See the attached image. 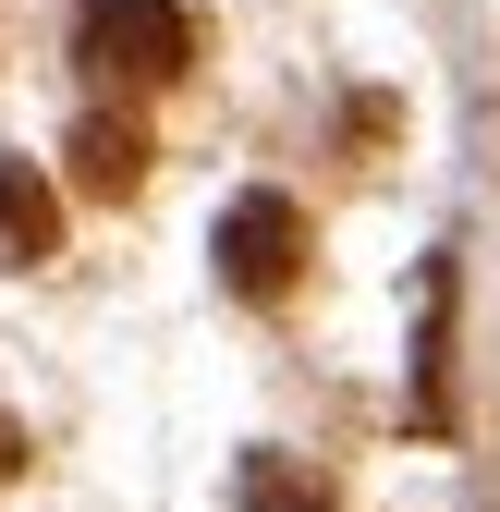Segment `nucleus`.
Returning <instances> with one entry per match:
<instances>
[{
	"label": "nucleus",
	"instance_id": "4",
	"mask_svg": "<svg viewBox=\"0 0 500 512\" xmlns=\"http://www.w3.org/2000/svg\"><path fill=\"white\" fill-rule=\"evenodd\" d=\"M74 183H86V196H135V183H147V135H135L122 110L74 122Z\"/></svg>",
	"mask_w": 500,
	"mask_h": 512
},
{
	"label": "nucleus",
	"instance_id": "6",
	"mask_svg": "<svg viewBox=\"0 0 500 512\" xmlns=\"http://www.w3.org/2000/svg\"><path fill=\"white\" fill-rule=\"evenodd\" d=\"M0 476H25V427L13 415H0Z\"/></svg>",
	"mask_w": 500,
	"mask_h": 512
},
{
	"label": "nucleus",
	"instance_id": "3",
	"mask_svg": "<svg viewBox=\"0 0 500 512\" xmlns=\"http://www.w3.org/2000/svg\"><path fill=\"white\" fill-rule=\"evenodd\" d=\"M61 256V183L0 147V269H49Z\"/></svg>",
	"mask_w": 500,
	"mask_h": 512
},
{
	"label": "nucleus",
	"instance_id": "1",
	"mask_svg": "<svg viewBox=\"0 0 500 512\" xmlns=\"http://www.w3.org/2000/svg\"><path fill=\"white\" fill-rule=\"evenodd\" d=\"M74 61L110 98H147L196 61V25H183V0H74Z\"/></svg>",
	"mask_w": 500,
	"mask_h": 512
},
{
	"label": "nucleus",
	"instance_id": "5",
	"mask_svg": "<svg viewBox=\"0 0 500 512\" xmlns=\"http://www.w3.org/2000/svg\"><path fill=\"white\" fill-rule=\"evenodd\" d=\"M232 500H244V512H330V488L305 476V464H281V452L244 464V476H232Z\"/></svg>",
	"mask_w": 500,
	"mask_h": 512
},
{
	"label": "nucleus",
	"instance_id": "2",
	"mask_svg": "<svg viewBox=\"0 0 500 512\" xmlns=\"http://www.w3.org/2000/svg\"><path fill=\"white\" fill-rule=\"evenodd\" d=\"M220 281H232L244 305H281V293L305 281V208H293V196H232V208H220Z\"/></svg>",
	"mask_w": 500,
	"mask_h": 512
}]
</instances>
